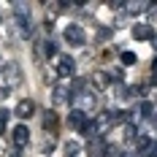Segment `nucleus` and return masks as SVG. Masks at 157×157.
Listing matches in <instances>:
<instances>
[{
    "instance_id": "nucleus-22",
    "label": "nucleus",
    "mask_w": 157,
    "mask_h": 157,
    "mask_svg": "<svg viewBox=\"0 0 157 157\" xmlns=\"http://www.w3.org/2000/svg\"><path fill=\"white\" fill-rule=\"evenodd\" d=\"M146 155H149V157H157V141H152V149H149Z\"/></svg>"
},
{
    "instance_id": "nucleus-13",
    "label": "nucleus",
    "mask_w": 157,
    "mask_h": 157,
    "mask_svg": "<svg viewBox=\"0 0 157 157\" xmlns=\"http://www.w3.org/2000/svg\"><path fill=\"white\" fill-rule=\"evenodd\" d=\"M136 149H138V152H149V149H152V138H149V136H138V138H136Z\"/></svg>"
},
{
    "instance_id": "nucleus-15",
    "label": "nucleus",
    "mask_w": 157,
    "mask_h": 157,
    "mask_svg": "<svg viewBox=\"0 0 157 157\" xmlns=\"http://www.w3.org/2000/svg\"><path fill=\"white\" fill-rule=\"evenodd\" d=\"M136 138H138V127H136V125H127V127H125V141L133 144Z\"/></svg>"
},
{
    "instance_id": "nucleus-16",
    "label": "nucleus",
    "mask_w": 157,
    "mask_h": 157,
    "mask_svg": "<svg viewBox=\"0 0 157 157\" xmlns=\"http://www.w3.org/2000/svg\"><path fill=\"white\" fill-rule=\"evenodd\" d=\"M78 155V144L76 141H65V157H76Z\"/></svg>"
},
{
    "instance_id": "nucleus-25",
    "label": "nucleus",
    "mask_w": 157,
    "mask_h": 157,
    "mask_svg": "<svg viewBox=\"0 0 157 157\" xmlns=\"http://www.w3.org/2000/svg\"><path fill=\"white\" fill-rule=\"evenodd\" d=\"M119 157H136V155H130V152H125V155H119Z\"/></svg>"
},
{
    "instance_id": "nucleus-21",
    "label": "nucleus",
    "mask_w": 157,
    "mask_h": 157,
    "mask_svg": "<svg viewBox=\"0 0 157 157\" xmlns=\"http://www.w3.org/2000/svg\"><path fill=\"white\" fill-rule=\"evenodd\" d=\"M54 146H57V144L52 141V138H46V141L41 144V152H46V155H49V152H54Z\"/></svg>"
},
{
    "instance_id": "nucleus-20",
    "label": "nucleus",
    "mask_w": 157,
    "mask_h": 157,
    "mask_svg": "<svg viewBox=\"0 0 157 157\" xmlns=\"http://www.w3.org/2000/svg\"><path fill=\"white\" fill-rule=\"evenodd\" d=\"M111 38V27H98V41H106Z\"/></svg>"
},
{
    "instance_id": "nucleus-26",
    "label": "nucleus",
    "mask_w": 157,
    "mask_h": 157,
    "mask_svg": "<svg viewBox=\"0 0 157 157\" xmlns=\"http://www.w3.org/2000/svg\"><path fill=\"white\" fill-rule=\"evenodd\" d=\"M152 44H155V46H157V38H152Z\"/></svg>"
},
{
    "instance_id": "nucleus-12",
    "label": "nucleus",
    "mask_w": 157,
    "mask_h": 157,
    "mask_svg": "<svg viewBox=\"0 0 157 157\" xmlns=\"http://www.w3.org/2000/svg\"><path fill=\"white\" fill-rule=\"evenodd\" d=\"M92 84L98 90H106V87H109V76H106L103 71H98V73H92Z\"/></svg>"
},
{
    "instance_id": "nucleus-7",
    "label": "nucleus",
    "mask_w": 157,
    "mask_h": 157,
    "mask_svg": "<svg viewBox=\"0 0 157 157\" xmlns=\"http://www.w3.org/2000/svg\"><path fill=\"white\" fill-rule=\"evenodd\" d=\"M52 100L60 106V103H71V92H68V87H63V84H57L54 90H52Z\"/></svg>"
},
{
    "instance_id": "nucleus-4",
    "label": "nucleus",
    "mask_w": 157,
    "mask_h": 157,
    "mask_svg": "<svg viewBox=\"0 0 157 157\" xmlns=\"http://www.w3.org/2000/svg\"><path fill=\"white\" fill-rule=\"evenodd\" d=\"M11 138H14V146H16V149H25L27 141H30V130H27V125H25V122L16 125L14 133H11Z\"/></svg>"
},
{
    "instance_id": "nucleus-23",
    "label": "nucleus",
    "mask_w": 157,
    "mask_h": 157,
    "mask_svg": "<svg viewBox=\"0 0 157 157\" xmlns=\"http://www.w3.org/2000/svg\"><path fill=\"white\" fill-rule=\"evenodd\" d=\"M152 71H155V73H157V57H155V60H152Z\"/></svg>"
},
{
    "instance_id": "nucleus-24",
    "label": "nucleus",
    "mask_w": 157,
    "mask_h": 157,
    "mask_svg": "<svg viewBox=\"0 0 157 157\" xmlns=\"http://www.w3.org/2000/svg\"><path fill=\"white\" fill-rule=\"evenodd\" d=\"M8 157H22V155H19V152H11V155H8Z\"/></svg>"
},
{
    "instance_id": "nucleus-3",
    "label": "nucleus",
    "mask_w": 157,
    "mask_h": 157,
    "mask_svg": "<svg viewBox=\"0 0 157 157\" xmlns=\"http://www.w3.org/2000/svg\"><path fill=\"white\" fill-rule=\"evenodd\" d=\"M76 73V60L73 57H60V63H57V76L60 78H73Z\"/></svg>"
},
{
    "instance_id": "nucleus-18",
    "label": "nucleus",
    "mask_w": 157,
    "mask_h": 157,
    "mask_svg": "<svg viewBox=\"0 0 157 157\" xmlns=\"http://www.w3.org/2000/svg\"><path fill=\"white\" fill-rule=\"evenodd\" d=\"M152 114H155V109H152V103H149V100H144V103H141V117H146V119H149Z\"/></svg>"
},
{
    "instance_id": "nucleus-11",
    "label": "nucleus",
    "mask_w": 157,
    "mask_h": 157,
    "mask_svg": "<svg viewBox=\"0 0 157 157\" xmlns=\"http://www.w3.org/2000/svg\"><path fill=\"white\" fill-rule=\"evenodd\" d=\"M3 73L8 76V81H11V84H16V81L22 78V73H19V65H16V63H8L6 68H3Z\"/></svg>"
},
{
    "instance_id": "nucleus-14",
    "label": "nucleus",
    "mask_w": 157,
    "mask_h": 157,
    "mask_svg": "<svg viewBox=\"0 0 157 157\" xmlns=\"http://www.w3.org/2000/svg\"><path fill=\"white\" fill-rule=\"evenodd\" d=\"M119 57H122V65H136V63H138V57H136V52H130V49H125V52H122Z\"/></svg>"
},
{
    "instance_id": "nucleus-10",
    "label": "nucleus",
    "mask_w": 157,
    "mask_h": 157,
    "mask_svg": "<svg viewBox=\"0 0 157 157\" xmlns=\"http://www.w3.org/2000/svg\"><path fill=\"white\" fill-rule=\"evenodd\" d=\"M41 125L54 133V130H57V114H54V111H44V114H41Z\"/></svg>"
},
{
    "instance_id": "nucleus-2",
    "label": "nucleus",
    "mask_w": 157,
    "mask_h": 157,
    "mask_svg": "<svg viewBox=\"0 0 157 157\" xmlns=\"http://www.w3.org/2000/svg\"><path fill=\"white\" fill-rule=\"evenodd\" d=\"M65 41L71 44V46H84V30L78 27V25H65Z\"/></svg>"
},
{
    "instance_id": "nucleus-1",
    "label": "nucleus",
    "mask_w": 157,
    "mask_h": 157,
    "mask_svg": "<svg viewBox=\"0 0 157 157\" xmlns=\"http://www.w3.org/2000/svg\"><path fill=\"white\" fill-rule=\"evenodd\" d=\"M16 25H19V33H22V38H30L33 35V22H30V14H27V6H19L16 3Z\"/></svg>"
},
{
    "instance_id": "nucleus-6",
    "label": "nucleus",
    "mask_w": 157,
    "mask_h": 157,
    "mask_svg": "<svg viewBox=\"0 0 157 157\" xmlns=\"http://www.w3.org/2000/svg\"><path fill=\"white\" fill-rule=\"evenodd\" d=\"M133 38L149 41V38H155V27L152 25H133Z\"/></svg>"
},
{
    "instance_id": "nucleus-17",
    "label": "nucleus",
    "mask_w": 157,
    "mask_h": 157,
    "mask_svg": "<svg viewBox=\"0 0 157 157\" xmlns=\"http://www.w3.org/2000/svg\"><path fill=\"white\" fill-rule=\"evenodd\" d=\"M125 8L130 11V14H138V11H144V8H149V3H127Z\"/></svg>"
},
{
    "instance_id": "nucleus-8",
    "label": "nucleus",
    "mask_w": 157,
    "mask_h": 157,
    "mask_svg": "<svg viewBox=\"0 0 157 157\" xmlns=\"http://www.w3.org/2000/svg\"><path fill=\"white\" fill-rule=\"evenodd\" d=\"M87 122V114L84 111H78V109H73L71 114H68V125L73 127V130H81V125Z\"/></svg>"
},
{
    "instance_id": "nucleus-27",
    "label": "nucleus",
    "mask_w": 157,
    "mask_h": 157,
    "mask_svg": "<svg viewBox=\"0 0 157 157\" xmlns=\"http://www.w3.org/2000/svg\"><path fill=\"white\" fill-rule=\"evenodd\" d=\"M155 127H157V122H155Z\"/></svg>"
},
{
    "instance_id": "nucleus-5",
    "label": "nucleus",
    "mask_w": 157,
    "mask_h": 157,
    "mask_svg": "<svg viewBox=\"0 0 157 157\" xmlns=\"http://www.w3.org/2000/svg\"><path fill=\"white\" fill-rule=\"evenodd\" d=\"M106 146H109V144L103 141V138H92V141L87 144V155L90 157H103L106 155Z\"/></svg>"
},
{
    "instance_id": "nucleus-9",
    "label": "nucleus",
    "mask_w": 157,
    "mask_h": 157,
    "mask_svg": "<svg viewBox=\"0 0 157 157\" xmlns=\"http://www.w3.org/2000/svg\"><path fill=\"white\" fill-rule=\"evenodd\" d=\"M33 111H35L33 100H19V103H16V117H19V119H27V117H33Z\"/></svg>"
},
{
    "instance_id": "nucleus-19",
    "label": "nucleus",
    "mask_w": 157,
    "mask_h": 157,
    "mask_svg": "<svg viewBox=\"0 0 157 157\" xmlns=\"http://www.w3.org/2000/svg\"><path fill=\"white\" fill-rule=\"evenodd\" d=\"M8 117H11V111H8V109H0V133L6 130V122H8Z\"/></svg>"
}]
</instances>
